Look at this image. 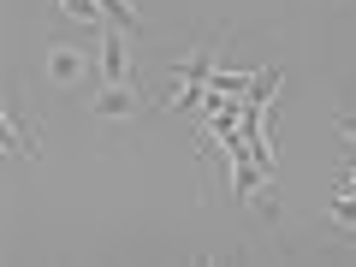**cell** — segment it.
<instances>
[{"label": "cell", "mask_w": 356, "mask_h": 267, "mask_svg": "<svg viewBox=\"0 0 356 267\" xmlns=\"http://www.w3.org/2000/svg\"><path fill=\"white\" fill-rule=\"evenodd\" d=\"M321 220H327L332 238L356 243V191H332V196H327V208H321Z\"/></svg>", "instance_id": "obj_4"}, {"label": "cell", "mask_w": 356, "mask_h": 267, "mask_svg": "<svg viewBox=\"0 0 356 267\" xmlns=\"http://www.w3.org/2000/svg\"><path fill=\"white\" fill-rule=\"evenodd\" d=\"M83 113H89V125H102V131H125V125H137L149 113V102H143L137 83H102L83 102Z\"/></svg>", "instance_id": "obj_2"}, {"label": "cell", "mask_w": 356, "mask_h": 267, "mask_svg": "<svg viewBox=\"0 0 356 267\" xmlns=\"http://www.w3.org/2000/svg\"><path fill=\"white\" fill-rule=\"evenodd\" d=\"M332 137H339L344 161H350V154H356V113H339V119H332Z\"/></svg>", "instance_id": "obj_8"}, {"label": "cell", "mask_w": 356, "mask_h": 267, "mask_svg": "<svg viewBox=\"0 0 356 267\" xmlns=\"http://www.w3.org/2000/svg\"><path fill=\"white\" fill-rule=\"evenodd\" d=\"M102 36V48H95V65H102V83H131V36L119 24L95 30Z\"/></svg>", "instance_id": "obj_3"}, {"label": "cell", "mask_w": 356, "mask_h": 267, "mask_svg": "<svg viewBox=\"0 0 356 267\" xmlns=\"http://www.w3.org/2000/svg\"><path fill=\"white\" fill-rule=\"evenodd\" d=\"M102 13H107V24H119L125 36H143V13H137V0H102Z\"/></svg>", "instance_id": "obj_7"}, {"label": "cell", "mask_w": 356, "mask_h": 267, "mask_svg": "<svg viewBox=\"0 0 356 267\" xmlns=\"http://www.w3.org/2000/svg\"><path fill=\"white\" fill-rule=\"evenodd\" d=\"M54 13H60V18H72L77 30H107L102 0H54Z\"/></svg>", "instance_id": "obj_5"}, {"label": "cell", "mask_w": 356, "mask_h": 267, "mask_svg": "<svg viewBox=\"0 0 356 267\" xmlns=\"http://www.w3.org/2000/svg\"><path fill=\"white\" fill-rule=\"evenodd\" d=\"M89 72H102L89 48H77V42H65V36L42 42V83H48L54 95H65V89H83Z\"/></svg>", "instance_id": "obj_1"}, {"label": "cell", "mask_w": 356, "mask_h": 267, "mask_svg": "<svg viewBox=\"0 0 356 267\" xmlns=\"http://www.w3.org/2000/svg\"><path fill=\"white\" fill-rule=\"evenodd\" d=\"M0 131H6V149L24 154V161H36V125H18L13 107H0Z\"/></svg>", "instance_id": "obj_6"}]
</instances>
